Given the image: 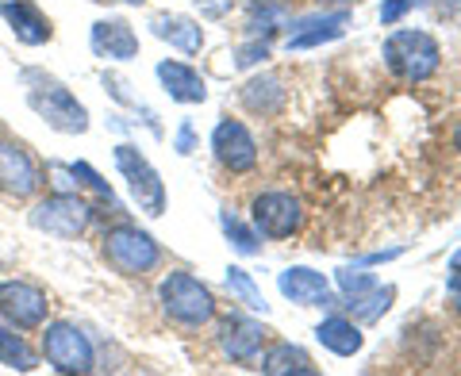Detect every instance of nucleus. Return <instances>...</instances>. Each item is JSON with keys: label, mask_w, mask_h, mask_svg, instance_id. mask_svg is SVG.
<instances>
[{"label": "nucleus", "mask_w": 461, "mask_h": 376, "mask_svg": "<svg viewBox=\"0 0 461 376\" xmlns=\"http://www.w3.org/2000/svg\"><path fill=\"white\" fill-rule=\"evenodd\" d=\"M320 4H339V8H346V4H362V0H320Z\"/></svg>", "instance_id": "2f4dec72"}, {"label": "nucleus", "mask_w": 461, "mask_h": 376, "mask_svg": "<svg viewBox=\"0 0 461 376\" xmlns=\"http://www.w3.org/2000/svg\"><path fill=\"white\" fill-rule=\"evenodd\" d=\"M173 150H177V154H193V150H196V131H193V123H189V120H181Z\"/></svg>", "instance_id": "c756f323"}, {"label": "nucleus", "mask_w": 461, "mask_h": 376, "mask_svg": "<svg viewBox=\"0 0 461 376\" xmlns=\"http://www.w3.org/2000/svg\"><path fill=\"white\" fill-rule=\"evenodd\" d=\"M250 219L262 238H293L304 227V204L293 192H258L250 200Z\"/></svg>", "instance_id": "1a4fd4ad"}, {"label": "nucleus", "mask_w": 461, "mask_h": 376, "mask_svg": "<svg viewBox=\"0 0 461 376\" xmlns=\"http://www.w3.org/2000/svg\"><path fill=\"white\" fill-rule=\"evenodd\" d=\"M288 50H312V47H323V42L339 39L346 27H350V12L339 8V12H315V16H300L296 23H288Z\"/></svg>", "instance_id": "4468645a"}, {"label": "nucleus", "mask_w": 461, "mask_h": 376, "mask_svg": "<svg viewBox=\"0 0 461 376\" xmlns=\"http://www.w3.org/2000/svg\"><path fill=\"white\" fill-rule=\"evenodd\" d=\"M39 184H42V173H39V162L32 157V150L16 139L0 135V192L27 200L39 192Z\"/></svg>", "instance_id": "9d476101"}, {"label": "nucleus", "mask_w": 461, "mask_h": 376, "mask_svg": "<svg viewBox=\"0 0 461 376\" xmlns=\"http://www.w3.org/2000/svg\"><path fill=\"white\" fill-rule=\"evenodd\" d=\"M89 47L104 62H131V58H139V35L123 16H104L93 23Z\"/></svg>", "instance_id": "ddd939ff"}, {"label": "nucleus", "mask_w": 461, "mask_h": 376, "mask_svg": "<svg viewBox=\"0 0 461 376\" xmlns=\"http://www.w3.org/2000/svg\"><path fill=\"white\" fill-rule=\"evenodd\" d=\"M158 300H162V311L169 323H177L185 330H200L215 319V296L212 288L193 277L189 269H173L166 273L162 288H158Z\"/></svg>", "instance_id": "f03ea898"}, {"label": "nucleus", "mask_w": 461, "mask_h": 376, "mask_svg": "<svg viewBox=\"0 0 461 376\" xmlns=\"http://www.w3.org/2000/svg\"><path fill=\"white\" fill-rule=\"evenodd\" d=\"M42 357L54 372L66 376H85L96 369V345L77 323L69 319H47L42 323Z\"/></svg>", "instance_id": "39448f33"}, {"label": "nucleus", "mask_w": 461, "mask_h": 376, "mask_svg": "<svg viewBox=\"0 0 461 376\" xmlns=\"http://www.w3.org/2000/svg\"><path fill=\"white\" fill-rule=\"evenodd\" d=\"M212 154H215V162L230 173H250L258 166V142L250 135V127L242 120H230V115H223V120L215 123Z\"/></svg>", "instance_id": "9b49d317"}, {"label": "nucleus", "mask_w": 461, "mask_h": 376, "mask_svg": "<svg viewBox=\"0 0 461 376\" xmlns=\"http://www.w3.org/2000/svg\"><path fill=\"white\" fill-rule=\"evenodd\" d=\"M0 20L23 47H47L54 39V23L35 0H0Z\"/></svg>", "instance_id": "f8f14e48"}, {"label": "nucleus", "mask_w": 461, "mask_h": 376, "mask_svg": "<svg viewBox=\"0 0 461 376\" xmlns=\"http://www.w3.org/2000/svg\"><path fill=\"white\" fill-rule=\"evenodd\" d=\"M262 372L269 376H315L320 369L312 365V357L300 350V345L293 342H277V345H269V350L262 354Z\"/></svg>", "instance_id": "412c9836"}, {"label": "nucleus", "mask_w": 461, "mask_h": 376, "mask_svg": "<svg viewBox=\"0 0 461 376\" xmlns=\"http://www.w3.org/2000/svg\"><path fill=\"white\" fill-rule=\"evenodd\" d=\"M100 254L104 262L123 273V277H147L162 265V246L154 242L150 230H142L139 223H115L100 238Z\"/></svg>", "instance_id": "7ed1b4c3"}, {"label": "nucleus", "mask_w": 461, "mask_h": 376, "mask_svg": "<svg viewBox=\"0 0 461 376\" xmlns=\"http://www.w3.org/2000/svg\"><path fill=\"white\" fill-rule=\"evenodd\" d=\"M335 277H339V288H342L346 303H357V300H362V296H369L373 288L381 284V281L373 277V273H366V269H339Z\"/></svg>", "instance_id": "bb28decb"}, {"label": "nucleus", "mask_w": 461, "mask_h": 376, "mask_svg": "<svg viewBox=\"0 0 461 376\" xmlns=\"http://www.w3.org/2000/svg\"><path fill=\"white\" fill-rule=\"evenodd\" d=\"M411 4H415V0H384V4H381V23H384V27L400 23V20L411 12Z\"/></svg>", "instance_id": "c85d7f7f"}, {"label": "nucleus", "mask_w": 461, "mask_h": 376, "mask_svg": "<svg viewBox=\"0 0 461 376\" xmlns=\"http://www.w3.org/2000/svg\"><path fill=\"white\" fill-rule=\"evenodd\" d=\"M127 4H147V0H127Z\"/></svg>", "instance_id": "f704fd0d"}, {"label": "nucleus", "mask_w": 461, "mask_h": 376, "mask_svg": "<svg viewBox=\"0 0 461 376\" xmlns=\"http://www.w3.org/2000/svg\"><path fill=\"white\" fill-rule=\"evenodd\" d=\"M0 365L12 372H35L39 369V354L32 350V342L23 338V330L0 319Z\"/></svg>", "instance_id": "4be33fe9"}, {"label": "nucleus", "mask_w": 461, "mask_h": 376, "mask_svg": "<svg viewBox=\"0 0 461 376\" xmlns=\"http://www.w3.org/2000/svg\"><path fill=\"white\" fill-rule=\"evenodd\" d=\"M384 62L396 77L420 85V81H430L438 74L442 47H438L435 35L415 31V27H400V31H393L384 39Z\"/></svg>", "instance_id": "20e7f679"}, {"label": "nucleus", "mask_w": 461, "mask_h": 376, "mask_svg": "<svg viewBox=\"0 0 461 376\" xmlns=\"http://www.w3.org/2000/svg\"><path fill=\"white\" fill-rule=\"evenodd\" d=\"M154 74H158V81H162V89L169 93V100H177V104H204L208 100V85H204V77H200V69H193L189 62L162 58Z\"/></svg>", "instance_id": "f3484780"}, {"label": "nucleus", "mask_w": 461, "mask_h": 376, "mask_svg": "<svg viewBox=\"0 0 461 376\" xmlns=\"http://www.w3.org/2000/svg\"><path fill=\"white\" fill-rule=\"evenodd\" d=\"M454 150L461 154V120H457V127H454Z\"/></svg>", "instance_id": "473e14b6"}, {"label": "nucleus", "mask_w": 461, "mask_h": 376, "mask_svg": "<svg viewBox=\"0 0 461 376\" xmlns=\"http://www.w3.org/2000/svg\"><path fill=\"white\" fill-rule=\"evenodd\" d=\"M446 288H450L454 296H461V269H450V281H446Z\"/></svg>", "instance_id": "7c9ffc66"}, {"label": "nucleus", "mask_w": 461, "mask_h": 376, "mask_svg": "<svg viewBox=\"0 0 461 376\" xmlns=\"http://www.w3.org/2000/svg\"><path fill=\"white\" fill-rule=\"evenodd\" d=\"M266 58H269V42L254 35L247 47L235 50V66H239V69H250V66H258V62H266Z\"/></svg>", "instance_id": "cd10ccee"}, {"label": "nucleus", "mask_w": 461, "mask_h": 376, "mask_svg": "<svg viewBox=\"0 0 461 376\" xmlns=\"http://www.w3.org/2000/svg\"><path fill=\"white\" fill-rule=\"evenodd\" d=\"M266 335L269 330L262 323L247 319V315H227V319L220 323V350L230 361H254L258 354H262Z\"/></svg>", "instance_id": "2eb2a0df"}, {"label": "nucleus", "mask_w": 461, "mask_h": 376, "mask_svg": "<svg viewBox=\"0 0 461 376\" xmlns=\"http://www.w3.org/2000/svg\"><path fill=\"white\" fill-rule=\"evenodd\" d=\"M66 173L74 177V184H77V188H89V192H96L100 204H108L112 211H123V208H120V200H115V192H112V184H108L104 177H100V173H96L89 162H69V166H66Z\"/></svg>", "instance_id": "b1692460"}, {"label": "nucleus", "mask_w": 461, "mask_h": 376, "mask_svg": "<svg viewBox=\"0 0 461 376\" xmlns=\"http://www.w3.org/2000/svg\"><path fill=\"white\" fill-rule=\"evenodd\" d=\"M457 315H461V296H457Z\"/></svg>", "instance_id": "c9c22d12"}, {"label": "nucleus", "mask_w": 461, "mask_h": 376, "mask_svg": "<svg viewBox=\"0 0 461 376\" xmlns=\"http://www.w3.org/2000/svg\"><path fill=\"white\" fill-rule=\"evenodd\" d=\"M450 269H461V250H457V254L450 257Z\"/></svg>", "instance_id": "72a5a7b5"}, {"label": "nucleus", "mask_w": 461, "mask_h": 376, "mask_svg": "<svg viewBox=\"0 0 461 376\" xmlns=\"http://www.w3.org/2000/svg\"><path fill=\"white\" fill-rule=\"evenodd\" d=\"M223 281H227L230 296H235V300L242 303V308H250V311H262V315L269 311V303H266V296H262V288L254 284V277H250V273L242 269V265H230Z\"/></svg>", "instance_id": "5701e85b"}, {"label": "nucleus", "mask_w": 461, "mask_h": 376, "mask_svg": "<svg viewBox=\"0 0 461 376\" xmlns=\"http://www.w3.org/2000/svg\"><path fill=\"white\" fill-rule=\"evenodd\" d=\"M0 319L16 330H42V323L50 319V300L39 284L8 277L0 281Z\"/></svg>", "instance_id": "6e6552de"}, {"label": "nucleus", "mask_w": 461, "mask_h": 376, "mask_svg": "<svg viewBox=\"0 0 461 376\" xmlns=\"http://www.w3.org/2000/svg\"><path fill=\"white\" fill-rule=\"evenodd\" d=\"M220 227H223V235L230 238V246L242 254V257H254V254H262V235H258L254 227H247L239 219V215H230V211H220Z\"/></svg>", "instance_id": "393cba45"}, {"label": "nucleus", "mask_w": 461, "mask_h": 376, "mask_svg": "<svg viewBox=\"0 0 461 376\" xmlns=\"http://www.w3.org/2000/svg\"><path fill=\"white\" fill-rule=\"evenodd\" d=\"M239 100H242V108L254 112V115H277L285 108L288 93H285V81L277 74H258L239 89Z\"/></svg>", "instance_id": "6ab92c4d"}, {"label": "nucleus", "mask_w": 461, "mask_h": 376, "mask_svg": "<svg viewBox=\"0 0 461 376\" xmlns=\"http://www.w3.org/2000/svg\"><path fill=\"white\" fill-rule=\"evenodd\" d=\"M315 338H320L323 350L339 354V357H354V354H362V345H366L362 327H357L354 319H346V315H330V319H323L320 327H315Z\"/></svg>", "instance_id": "aec40b11"}, {"label": "nucleus", "mask_w": 461, "mask_h": 376, "mask_svg": "<svg viewBox=\"0 0 461 376\" xmlns=\"http://www.w3.org/2000/svg\"><path fill=\"white\" fill-rule=\"evenodd\" d=\"M393 300H396V288L393 284H377L369 296L350 303V311L357 315V323H373V319H381V315L393 308Z\"/></svg>", "instance_id": "a878e982"}, {"label": "nucleus", "mask_w": 461, "mask_h": 376, "mask_svg": "<svg viewBox=\"0 0 461 376\" xmlns=\"http://www.w3.org/2000/svg\"><path fill=\"white\" fill-rule=\"evenodd\" d=\"M20 85H23V100L42 123L58 135H85L89 131V108L69 93L66 81H58L47 69L27 66L20 69Z\"/></svg>", "instance_id": "f257e3e1"}, {"label": "nucleus", "mask_w": 461, "mask_h": 376, "mask_svg": "<svg viewBox=\"0 0 461 376\" xmlns=\"http://www.w3.org/2000/svg\"><path fill=\"white\" fill-rule=\"evenodd\" d=\"M112 162H115V169H120V177L127 181V192H131L139 211H147L150 219L166 215V204H169L166 181H162V173L150 166L147 154H142L139 147H131V142H120V147L112 150Z\"/></svg>", "instance_id": "423d86ee"}, {"label": "nucleus", "mask_w": 461, "mask_h": 376, "mask_svg": "<svg viewBox=\"0 0 461 376\" xmlns=\"http://www.w3.org/2000/svg\"><path fill=\"white\" fill-rule=\"evenodd\" d=\"M277 288H281V296L285 300H293L300 303V308H315V303H330L327 300V277L323 273H315L308 265H293V269H285L281 277H277Z\"/></svg>", "instance_id": "a211bd4d"}, {"label": "nucleus", "mask_w": 461, "mask_h": 376, "mask_svg": "<svg viewBox=\"0 0 461 376\" xmlns=\"http://www.w3.org/2000/svg\"><path fill=\"white\" fill-rule=\"evenodd\" d=\"M93 215H96V208L74 188V192H50L47 200H39V204L27 211V223L54 238H81L85 230H89Z\"/></svg>", "instance_id": "0eeeda50"}, {"label": "nucleus", "mask_w": 461, "mask_h": 376, "mask_svg": "<svg viewBox=\"0 0 461 376\" xmlns=\"http://www.w3.org/2000/svg\"><path fill=\"white\" fill-rule=\"evenodd\" d=\"M147 27L154 39L169 42V47L181 54H200V47H204V27H200V20L181 16V12H154Z\"/></svg>", "instance_id": "dca6fc26"}]
</instances>
